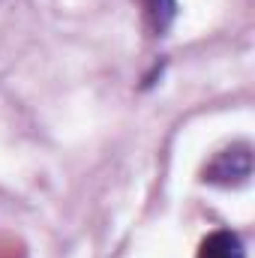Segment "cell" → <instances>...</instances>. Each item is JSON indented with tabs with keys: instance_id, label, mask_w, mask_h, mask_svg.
Masks as SVG:
<instances>
[{
	"instance_id": "1",
	"label": "cell",
	"mask_w": 255,
	"mask_h": 258,
	"mask_svg": "<svg viewBox=\"0 0 255 258\" xmlns=\"http://www.w3.org/2000/svg\"><path fill=\"white\" fill-rule=\"evenodd\" d=\"M249 177H252V147H249L246 141L219 150V153L207 162V168H204V183L222 186V189L246 186Z\"/></svg>"
},
{
	"instance_id": "2",
	"label": "cell",
	"mask_w": 255,
	"mask_h": 258,
	"mask_svg": "<svg viewBox=\"0 0 255 258\" xmlns=\"http://www.w3.org/2000/svg\"><path fill=\"white\" fill-rule=\"evenodd\" d=\"M195 258H246V249H243V240L234 231L216 228L201 240Z\"/></svg>"
},
{
	"instance_id": "3",
	"label": "cell",
	"mask_w": 255,
	"mask_h": 258,
	"mask_svg": "<svg viewBox=\"0 0 255 258\" xmlns=\"http://www.w3.org/2000/svg\"><path fill=\"white\" fill-rule=\"evenodd\" d=\"M144 24L153 36H165L177 18V0H141Z\"/></svg>"
}]
</instances>
